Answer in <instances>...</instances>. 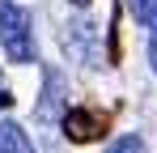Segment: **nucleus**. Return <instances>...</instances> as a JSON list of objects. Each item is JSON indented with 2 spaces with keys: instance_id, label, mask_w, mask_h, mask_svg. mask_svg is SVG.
Returning <instances> with one entry per match:
<instances>
[{
  "instance_id": "obj_1",
  "label": "nucleus",
  "mask_w": 157,
  "mask_h": 153,
  "mask_svg": "<svg viewBox=\"0 0 157 153\" xmlns=\"http://www.w3.org/2000/svg\"><path fill=\"white\" fill-rule=\"evenodd\" d=\"M0 47L9 51L13 64H30L34 60V30H30V13L13 0H0Z\"/></svg>"
},
{
  "instance_id": "obj_2",
  "label": "nucleus",
  "mask_w": 157,
  "mask_h": 153,
  "mask_svg": "<svg viewBox=\"0 0 157 153\" xmlns=\"http://www.w3.org/2000/svg\"><path fill=\"white\" fill-rule=\"evenodd\" d=\"M64 128H68L72 140H94L98 136V119L89 111H64Z\"/></svg>"
},
{
  "instance_id": "obj_3",
  "label": "nucleus",
  "mask_w": 157,
  "mask_h": 153,
  "mask_svg": "<svg viewBox=\"0 0 157 153\" xmlns=\"http://www.w3.org/2000/svg\"><path fill=\"white\" fill-rule=\"evenodd\" d=\"M0 153H34V145H30V136L21 132L17 124H0Z\"/></svg>"
},
{
  "instance_id": "obj_4",
  "label": "nucleus",
  "mask_w": 157,
  "mask_h": 153,
  "mask_svg": "<svg viewBox=\"0 0 157 153\" xmlns=\"http://www.w3.org/2000/svg\"><path fill=\"white\" fill-rule=\"evenodd\" d=\"M132 13H136V22L149 26V30H157V0H128Z\"/></svg>"
},
{
  "instance_id": "obj_5",
  "label": "nucleus",
  "mask_w": 157,
  "mask_h": 153,
  "mask_svg": "<svg viewBox=\"0 0 157 153\" xmlns=\"http://www.w3.org/2000/svg\"><path fill=\"white\" fill-rule=\"evenodd\" d=\"M106 153H149V149H144V140H140V136H119Z\"/></svg>"
},
{
  "instance_id": "obj_6",
  "label": "nucleus",
  "mask_w": 157,
  "mask_h": 153,
  "mask_svg": "<svg viewBox=\"0 0 157 153\" xmlns=\"http://www.w3.org/2000/svg\"><path fill=\"white\" fill-rule=\"evenodd\" d=\"M149 64H153V73H157V34H153V43H149Z\"/></svg>"
},
{
  "instance_id": "obj_7",
  "label": "nucleus",
  "mask_w": 157,
  "mask_h": 153,
  "mask_svg": "<svg viewBox=\"0 0 157 153\" xmlns=\"http://www.w3.org/2000/svg\"><path fill=\"white\" fill-rule=\"evenodd\" d=\"M72 4H81V9H85V4H89V0H72Z\"/></svg>"
},
{
  "instance_id": "obj_8",
  "label": "nucleus",
  "mask_w": 157,
  "mask_h": 153,
  "mask_svg": "<svg viewBox=\"0 0 157 153\" xmlns=\"http://www.w3.org/2000/svg\"><path fill=\"white\" fill-rule=\"evenodd\" d=\"M0 89H4V85H0Z\"/></svg>"
}]
</instances>
